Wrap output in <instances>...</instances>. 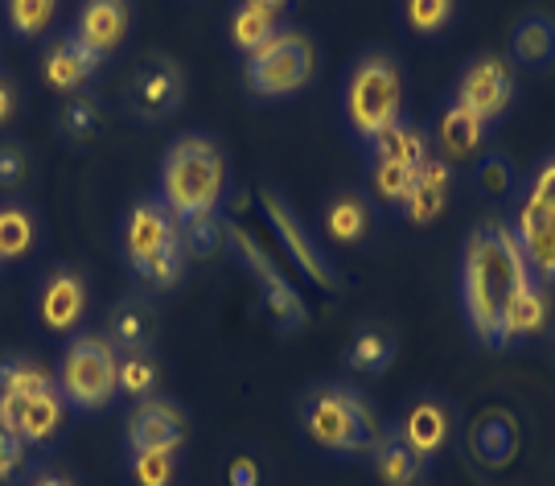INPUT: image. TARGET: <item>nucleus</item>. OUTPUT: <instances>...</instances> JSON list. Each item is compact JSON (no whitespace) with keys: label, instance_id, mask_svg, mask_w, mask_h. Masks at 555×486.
<instances>
[{"label":"nucleus","instance_id":"5","mask_svg":"<svg viewBox=\"0 0 555 486\" xmlns=\"http://www.w3.org/2000/svg\"><path fill=\"white\" fill-rule=\"evenodd\" d=\"M124 256L128 268L149 284H178L185 272V247H181V223L169 215L160 199H144L124 219Z\"/></svg>","mask_w":555,"mask_h":486},{"label":"nucleus","instance_id":"12","mask_svg":"<svg viewBox=\"0 0 555 486\" xmlns=\"http://www.w3.org/2000/svg\"><path fill=\"white\" fill-rule=\"evenodd\" d=\"M185 433H190L185 412H181L169 396H149V400H140V405L128 412V421H124V446L181 453Z\"/></svg>","mask_w":555,"mask_h":486},{"label":"nucleus","instance_id":"2","mask_svg":"<svg viewBox=\"0 0 555 486\" xmlns=\"http://www.w3.org/2000/svg\"><path fill=\"white\" fill-rule=\"evenodd\" d=\"M227 194V153L215 137L190 132L165 149L160 157V203L178 223L215 215Z\"/></svg>","mask_w":555,"mask_h":486},{"label":"nucleus","instance_id":"32","mask_svg":"<svg viewBox=\"0 0 555 486\" xmlns=\"http://www.w3.org/2000/svg\"><path fill=\"white\" fill-rule=\"evenodd\" d=\"M0 392H9V396H41V392H59V380L34 359H4L0 363Z\"/></svg>","mask_w":555,"mask_h":486},{"label":"nucleus","instance_id":"16","mask_svg":"<svg viewBox=\"0 0 555 486\" xmlns=\"http://www.w3.org/2000/svg\"><path fill=\"white\" fill-rule=\"evenodd\" d=\"M396 433L416 449L424 462H433L437 453H444L449 437H453V412L440 396H420V400L403 408Z\"/></svg>","mask_w":555,"mask_h":486},{"label":"nucleus","instance_id":"42","mask_svg":"<svg viewBox=\"0 0 555 486\" xmlns=\"http://www.w3.org/2000/svg\"><path fill=\"white\" fill-rule=\"evenodd\" d=\"M17 107H21L17 82L9 79V75H0V128H9V124H13V116H17Z\"/></svg>","mask_w":555,"mask_h":486},{"label":"nucleus","instance_id":"35","mask_svg":"<svg viewBox=\"0 0 555 486\" xmlns=\"http://www.w3.org/2000/svg\"><path fill=\"white\" fill-rule=\"evenodd\" d=\"M128 474H132V486H173L178 453H169V449H128Z\"/></svg>","mask_w":555,"mask_h":486},{"label":"nucleus","instance_id":"15","mask_svg":"<svg viewBox=\"0 0 555 486\" xmlns=\"http://www.w3.org/2000/svg\"><path fill=\"white\" fill-rule=\"evenodd\" d=\"M38 318L54 334H75L79 330V322L87 318V281L75 268H59V272L46 277L38 293Z\"/></svg>","mask_w":555,"mask_h":486},{"label":"nucleus","instance_id":"27","mask_svg":"<svg viewBox=\"0 0 555 486\" xmlns=\"http://www.w3.org/2000/svg\"><path fill=\"white\" fill-rule=\"evenodd\" d=\"M276 13H268V9H259V4H247V0H238L235 9H231V17H227V38L235 46L238 54H256L263 41L276 38Z\"/></svg>","mask_w":555,"mask_h":486},{"label":"nucleus","instance_id":"14","mask_svg":"<svg viewBox=\"0 0 555 486\" xmlns=\"http://www.w3.org/2000/svg\"><path fill=\"white\" fill-rule=\"evenodd\" d=\"M107 59H100L91 46H82L75 34H66L59 38L50 50H46V59H41V79L50 91H59V95H79L87 82L100 75V66Z\"/></svg>","mask_w":555,"mask_h":486},{"label":"nucleus","instance_id":"1","mask_svg":"<svg viewBox=\"0 0 555 486\" xmlns=\"http://www.w3.org/2000/svg\"><path fill=\"white\" fill-rule=\"evenodd\" d=\"M527 281H535V277L527 268V256L518 247L515 231L506 223H477L465 235L456 289H461L465 318L486 346H494L502 309Z\"/></svg>","mask_w":555,"mask_h":486},{"label":"nucleus","instance_id":"37","mask_svg":"<svg viewBox=\"0 0 555 486\" xmlns=\"http://www.w3.org/2000/svg\"><path fill=\"white\" fill-rule=\"evenodd\" d=\"M59 13V0H4V17L17 38H41Z\"/></svg>","mask_w":555,"mask_h":486},{"label":"nucleus","instance_id":"11","mask_svg":"<svg viewBox=\"0 0 555 486\" xmlns=\"http://www.w3.org/2000/svg\"><path fill=\"white\" fill-rule=\"evenodd\" d=\"M181 100H185V75H181L178 62L165 59V54L140 62L132 82H128V103L140 120H169L181 107Z\"/></svg>","mask_w":555,"mask_h":486},{"label":"nucleus","instance_id":"7","mask_svg":"<svg viewBox=\"0 0 555 486\" xmlns=\"http://www.w3.org/2000/svg\"><path fill=\"white\" fill-rule=\"evenodd\" d=\"M318 75V46L305 29H276L243 62V82L256 100H293Z\"/></svg>","mask_w":555,"mask_h":486},{"label":"nucleus","instance_id":"30","mask_svg":"<svg viewBox=\"0 0 555 486\" xmlns=\"http://www.w3.org/2000/svg\"><path fill=\"white\" fill-rule=\"evenodd\" d=\"M59 128L66 141H91V137H100L103 132V107L95 95H87V91H79V95H66L59 107Z\"/></svg>","mask_w":555,"mask_h":486},{"label":"nucleus","instance_id":"22","mask_svg":"<svg viewBox=\"0 0 555 486\" xmlns=\"http://www.w3.org/2000/svg\"><path fill=\"white\" fill-rule=\"evenodd\" d=\"M449 190H453V169H449V162L428 157V165L416 174V186H412L408 203H403V215L412 223H433V219H440V210L449 206Z\"/></svg>","mask_w":555,"mask_h":486},{"label":"nucleus","instance_id":"4","mask_svg":"<svg viewBox=\"0 0 555 486\" xmlns=\"http://www.w3.org/2000/svg\"><path fill=\"white\" fill-rule=\"evenodd\" d=\"M300 433L325 453H366L383 425L350 384H313L300 400Z\"/></svg>","mask_w":555,"mask_h":486},{"label":"nucleus","instance_id":"23","mask_svg":"<svg viewBox=\"0 0 555 486\" xmlns=\"http://www.w3.org/2000/svg\"><path fill=\"white\" fill-rule=\"evenodd\" d=\"M511 59L527 71H543L555 59V21L547 13H527L518 17L511 34Z\"/></svg>","mask_w":555,"mask_h":486},{"label":"nucleus","instance_id":"41","mask_svg":"<svg viewBox=\"0 0 555 486\" xmlns=\"http://www.w3.org/2000/svg\"><path fill=\"white\" fill-rule=\"evenodd\" d=\"M29 174V157L17 141H0V190H17Z\"/></svg>","mask_w":555,"mask_h":486},{"label":"nucleus","instance_id":"39","mask_svg":"<svg viewBox=\"0 0 555 486\" xmlns=\"http://www.w3.org/2000/svg\"><path fill=\"white\" fill-rule=\"evenodd\" d=\"M477 186L486 194H511L515 190V165H511V157L506 153H486L477 162Z\"/></svg>","mask_w":555,"mask_h":486},{"label":"nucleus","instance_id":"17","mask_svg":"<svg viewBox=\"0 0 555 486\" xmlns=\"http://www.w3.org/2000/svg\"><path fill=\"white\" fill-rule=\"evenodd\" d=\"M132 25L128 0H82L79 17H75V38L91 46L100 59H112Z\"/></svg>","mask_w":555,"mask_h":486},{"label":"nucleus","instance_id":"13","mask_svg":"<svg viewBox=\"0 0 555 486\" xmlns=\"http://www.w3.org/2000/svg\"><path fill=\"white\" fill-rule=\"evenodd\" d=\"M0 417L25 446H46V442L59 437L66 405H62L59 392H41V396H9V392H0Z\"/></svg>","mask_w":555,"mask_h":486},{"label":"nucleus","instance_id":"40","mask_svg":"<svg viewBox=\"0 0 555 486\" xmlns=\"http://www.w3.org/2000/svg\"><path fill=\"white\" fill-rule=\"evenodd\" d=\"M25 449L29 446H25L17 433L4 425V417H0V486H9L21 470H25Z\"/></svg>","mask_w":555,"mask_h":486},{"label":"nucleus","instance_id":"6","mask_svg":"<svg viewBox=\"0 0 555 486\" xmlns=\"http://www.w3.org/2000/svg\"><path fill=\"white\" fill-rule=\"evenodd\" d=\"M59 396L66 408L100 412L119 396V350L107 334H75L59 363Z\"/></svg>","mask_w":555,"mask_h":486},{"label":"nucleus","instance_id":"44","mask_svg":"<svg viewBox=\"0 0 555 486\" xmlns=\"http://www.w3.org/2000/svg\"><path fill=\"white\" fill-rule=\"evenodd\" d=\"M25 486H75L70 478H62V474H54V470H41V474H34Z\"/></svg>","mask_w":555,"mask_h":486},{"label":"nucleus","instance_id":"29","mask_svg":"<svg viewBox=\"0 0 555 486\" xmlns=\"http://www.w3.org/2000/svg\"><path fill=\"white\" fill-rule=\"evenodd\" d=\"M38 243V219L21 203L0 206V260H21Z\"/></svg>","mask_w":555,"mask_h":486},{"label":"nucleus","instance_id":"8","mask_svg":"<svg viewBox=\"0 0 555 486\" xmlns=\"http://www.w3.org/2000/svg\"><path fill=\"white\" fill-rule=\"evenodd\" d=\"M227 243L235 247L238 264H243V268L259 281V293H263V309H268V318H272L284 334H288V330H300L305 318H309V309H305V302H300L297 284L280 272L276 260L259 247L256 235H251L247 227L231 223L227 227Z\"/></svg>","mask_w":555,"mask_h":486},{"label":"nucleus","instance_id":"34","mask_svg":"<svg viewBox=\"0 0 555 486\" xmlns=\"http://www.w3.org/2000/svg\"><path fill=\"white\" fill-rule=\"evenodd\" d=\"M515 240H518V247H522V256H527L531 277H535V281H555V215L543 219L539 227H531V231L515 235Z\"/></svg>","mask_w":555,"mask_h":486},{"label":"nucleus","instance_id":"18","mask_svg":"<svg viewBox=\"0 0 555 486\" xmlns=\"http://www.w3.org/2000/svg\"><path fill=\"white\" fill-rule=\"evenodd\" d=\"M157 309L149 297H124L107 314V343L116 346L119 355H137L157 343Z\"/></svg>","mask_w":555,"mask_h":486},{"label":"nucleus","instance_id":"24","mask_svg":"<svg viewBox=\"0 0 555 486\" xmlns=\"http://www.w3.org/2000/svg\"><path fill=\"white\" fill-rule=\"evenodd\" d=\"M366 153H371V162H391V165H403V169H424L428 165V137H424V128L412 120H399L396 128H387L383 137L366 144Z\"/></svg>","mask_w":555,"mask_h":486},{"label":"nucleus","instance_id":"38","mask_svg":"<svg viewBox=\"0 0 555 486\" xmlns=\"http://www.w3.org/2000/svg\"><path fill=\"white\" fill-rule=\"evenodd\" d=\"M222 243H227V223H219L215 215H202L181 223V247H185V260H210L219 256Z\"/></svg>","mask_w":555,"mask_h":486},{"label":"nucleus","instance_id":"9","mask_svg":"<svg viewBox=\"0 0 555 486\" xmlns=\"http://www.w3.org/2000/svg\"><path fill=\"white\" fill-rule=\"evenodd\" d=\"M453 100L469 107L481 124H498L515 103V66L502 54H477L461 71Z\"/></svg>","mask_w":555,"mask_h":486},{"label":"nucleus","instance_id":"10","mask_svg":"<svg viewBox=\"0 0 555 486\" xmlns=\"http://www.w3.org/2000/svg\"><path fill=\"white\" fill-rule=\"evenodd\" d=\"M259 206H263V215H268V223L276 231V240L284 243V252L293 256V264H297L300 272L313 284H321V289H337V284H341L337 268L325 260V252H321L318 240L309 235V227L297 219V210L284 203L276 190H263V194H259Z\"/></svg>","mask_w":555,"mask_h":486},{"label":"nucleus","instance_id":"20","mask_svg":"<svg viewBox=\"0 0 555 486\" xmlns=\"http://www.w3.org/2000/svg\"><path fill=\"white\" fill-rule=\"evenodd\" d=\"M321 231L334 243H362L371 235V203L362 190H337L321 206Z\"/></svg>","mask_w":555,"mask_h":486},{"label":"nucleus","instance_id":"45","mask_svg":"<svg viewBox=\"0 0 555 486\" xmlns=\"http://www.w3.org/2000/svg\"><path fill=\"white\" fill-rule=\"evenodd\" d=\"M247 4H259V9H268V13H284V9H288V4H293V0H247Z\"/></svg>","mask_w":555,"mask_h":486},{"label":"nucleus","instance_id":"26","mask_svg":"<svg viewBox=\"0 0 555 486\" xmlns=\"http://www.w3.org/2000/svg\"><path fill=\"white\" fill-rule=\"evenodd\" d=\"M486 128H490V124L477 120L469 107H461L456 100H449V107L440 112V120H437V141L449 157H469V153H477L481 141H486Z\"/></svg>","mask_w":555,"mask_h":486},{"label":"nucleus","instance_id":"25","mask_svg":"<svg viewBox=\"0 0 555 486\" xmlns=\"http://www.w3.org/2000/svg\"><path fill=\"white\" fill-rule=\"evenodd\" d=\"M555 215V153L552 157H543V162L531 169V178L522 186V203H518V215H515V235L522 231H531L539 227L543 219H552Z\"/></svg>","mask_w":555,"mask_h":486},{"label":"nucleus","instance_id":"43","mask_svg":"<svg viewBox=\"0 0 555 486\" xmlns=\"http://www.w3.org/2000/svg\"><path fill=\"white\" fill-rule=\"evenodd\" d=\"M227 478H231V486H259V466L251 458H235L231 470H227Z\"/></svg>","mask_w":555,"mask_h":486},{"label":"nucleus","instance_id":"36","mask_svg":"<svg viewBox=\"0 0 555 486\" xmlns=\"http://www.w3.org/2000/svg\"><path fill=\"white\" fill-rule=\"evenodd\" d=\"M416 174L420 169H403V165H391V162H371V194H375L378 203L403 210L412 186H416Z\"/></svg>","mask_w":555,"mask_h":486},{"label":"nucleus","instance_id":"31","mask_svg":"<svg viewBox=\"0 0 555 486\" xmlns=\"http://www.w3.org/2000/svg\"><path fill=\"white\" fill-rule=\"evenodd\" d=\"M399 17L408 34L416 38H437L456 17V0H399Z\"/></svg>","mask_w":555,"mask_h":486},{"label":"nucleus","instance_id":"28","mask_svg":"<svg viewBox=\"0 0 555 486\" xmlns=\"http://www.w3.org/2000/svg\"><path fill=\"white\" fill-rule=\"evenodd\" d=\"M396 359V338L378 325H366L350 338V350H346V363L362 371V375H383Z\"/></svg>","mask_w":555,"mask_h":486},{"label":"nucleus","instance_id":"3","mask_svg":"<svg viewBox=\"0 0 555 486\" xmlns=\"http://www.w3.org/2000/svg\"><path fill=\"white\" fill-rule=\"evenodd\" d=\"M341 116L362 144H371L403 120V71L396 54L387 50L358 54L341 87Z\"/></svg>","mask_w":555,"mask_h":486},{"label":"nucleus","instance_id":"33","mask_svg":"<svg viewBox=\"0 0 555 486\" xmlns=\"http://www.w3.org/2000/svg\"><path fill=\"white\" fill-rule=\"evenodd\" d=\"M157 384H160V367L149 350L119 355V392H124L128 400H137L140 405V400L157 396Z\"/></svg>","mask_w":555,"mask_h":486},{"label":"nucleus","instance_id":"21","mask_svg":"<svg viewBox=\"0 0 555 486\" xmlns=\"http://www.w3.org/2000/svg\"><path fill=\"white\" fill-rule=\"evenodd\" d=\"M543 325H547V297H543L539 281H527L515 297L506 302V309H502L494 346H511V343H522V338H535Z\"/></svg>","mask_w":555,"mask_h":486},{"label":"nucleus","instance_id":"19","mask_svg":"<svg viewBox=\"0 0 555 486\" xmlns=\"http://www.w3.org/2000/svg\"><path fill=\"white\" fill-rule=\"evenodd\" d=\"M366 462H371V470H375V478L383 486H420L424 470H428V462L399 437L396 429L378 433L375 446L366 449Z\"/></svg>","mask_w":555,"mask_h":486}]
</instances>
